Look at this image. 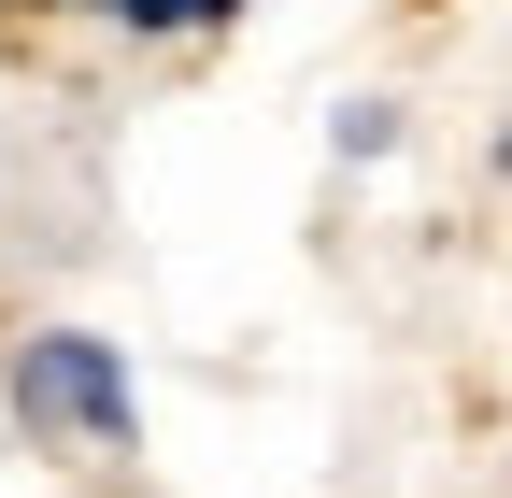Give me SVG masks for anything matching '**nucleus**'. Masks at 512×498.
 I'll return each mask as SVG.
<instances>
[{"label": "nucleus", "mask_w": 512, "mask_h": 498, "mask_svg": "<svg viewBox=\"0 0 512 498\" xmlns=\"http://www.w3.org/2000/svg\"><path fill=\"white\" fill-rule=\"evenodd\" d=\"M15 413L29 427H86V442H128V356L86 342V328H43L15 356Z\"/></svg>", "instance_id": "f257e3e1"}, {"label": "nucleus", "mask_w": 512, "mask_h": 498, "mask_svg": "<svg viewBox=\"0 0 512 498\" xmlns=\"http://www.w3.org/2000/svg\"><path fill=\"white\" fill-rule=\"evenodd\" d=\"M100 15H128V29H200V15H228V0H100Z\"/></svg>", "instance_id": "f03ea898"}]
</instances>
